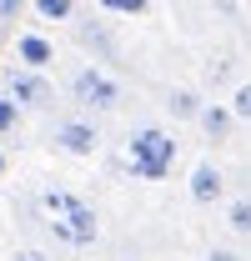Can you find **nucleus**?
<instances>
[{
	"instance_id": "18",
	"label": "nucleus",
	"mask_w": 251,
	"mask_h": 261,
	"mask_svg": "<svg viewBox=\"0 0 251 261\" xmlns=\"http://www.w3.org/2000/svg\"><path fill=\"white\" fill-rule=\"evenodd\" d=\"M5 171H10V156H5V146H0V181H5Z\"/></svg>"
},
{
	"instance_id": "13",
	"label": "nucleus",
	"mask_w": 251,
	"mask_h": 261,
	"mask_svg": "<svg viewBox=\"0 0 251 261\" xmlns=\"http://www.w3.org/2000/svg\"><path fill=\"white\" fill-rule=\"evenodd\" d=\"M106 15H121V20H131V15H146L151 10V0H95Z\"/></svg>"
},
{
	"instance_id": "15",
	"label": "nucleus",
	"mask_w": 251,
	"mask_h": 261,
	"mask_svg": "<svg viewBox=\"0 0 251 261\" xmlns=\"http://www.w3.org/2000/svg\"><path fill=\"white\" fill-rule=\"evenodd\" d=\"M201 261H241V251H236V246H206Z\"/></svg>"
},
{
	"instance_id": "9",
	"label": "nucleus",
	"mask_w": 251,
	"mask_h": 261,
	"mask_svg": "<svg viewBox=\"0 0 251 261\" xmlns=\"http://www.w3.org/2000/svg\"><path fill=\"white\" fill-rule=\"evenodd\" d=\"M161 106H166V116H171V121H181V126H186V121L201 116L206 96H201V91H191V86H171V91L161 96Z\"/></svg>"
},
{
	"instance_id": "2",
	"label": "nucleus",
	"mask_w": 251,
	"mask_h": 261,
	"mask_svg": "<svg viewBox=\"0 0 251 261\" xmlns=\"http://www.w3.org/2000/svg\"><path fill=\"white\" fill-rule=\"evenodd\" d=\"M176 156H181V141L166 126H136L126 136V171L136 181H166L176 171Z\"/></svg>"
},
{
	"instance_id": "7",
	"label": "nucleus",
	"mask_w": 251,
	"mask_h": 261,
	"mask_svg": "<svg viewBox=\"0 0 251 261\" xmlns=\"http://www.w3.org/2000/svg\"><path fill=\"white\" fill-rule=\"evenodd\" d=\"M196 126L206 130V141L226 146V141H231V130L241 126V121L231 116V106H226V100H206V106H201V116H196Z\"/></svg>"
},
{
	"instance_id": "14",
	"label": "nucleus",
	"mask_w": 251,
	"mask_h": 261,
	"mask_svg": "<svg viewBox=\"0 0 251 261\" xmlns=\"http://www.w3.org/2000/svg\"><path fill=\"white\" fill-rule=\"evenodd\" d=\"M226 106H231V116H236V121H251V81H236Z\"/></svg>"
},
{
	"instance_id": "17",
	"label": "nucleus",
	"mask_w": 251,
	"mask_h": 261,
	"mask_svg": "<svg viewBox=\"0 0 251 261\" xmlns=\"http://www.w3.org/2000/svg\"><path fill=\"white\" fill-rule=\"evenodd\" d=\"M15 261H51V256H45V251H35V246H20V251H15Z\"/></svg>"
},
{
	"instance_id": "10",
	"label": "nucleus",
	"mask_w": 251,
	"mask_h": 261,
	"mask_svg": "<svg viewBox=\"0 0 251 261\" xmlns=\"http://www.w3.org/2000/svg\"><path fill=\"white\" fill-rule=\"evenodd\" d=\"M226 231H231V236H251V196L226 201Z\"/></svg>"
},
{
	"instance_id": "1",
	"label": "nucleus",
	"mask_w": 251,
	"mask_h": 261,
	"mask_svg": "<svg viewBox=\"0 0 251 261\" xmlns=\"http://www.w3.org/2000/svg\"><path fill=\"white\" fill-rule=\"evenodd\" d=\"M40 211H45V226L51 236L70 246V251H86L101 241V211H95L91 201H81L76 191H65V186H45L40 191Z\"/></svg>"
},
{
	"instance_id": "3",
	"label": "nucleus",
	"mask_w": 251,
	"mask_h": 261,
	"mask_svg": "<svg viewBox=\"0 0 251 261\" xmlns=\"http://www.w3.org/2000/svg\"><path fill=\"white\" fill-rule=\"evenodd\" d=\"M70 100H76L81 111H91V116H106V111H116L126 100V91H121V81H116L111 70L81 65V70L70 75Z\"/></svg>"
},
{
	"instance_id": "4",
	"label": "nucleus",
	"mask_w": 251,
	"mask_h": 261,
	"mask_svg": "<svg viewBox=\"0 0 251 261\" xmlns=\"http://www.w3.org/2000/svg\"><path fill=\"white\" fill-rule=\"evenodd\" d=\"M5 96L15 100L20 111H51V106H56V86L45 81V70H26V65H15V70L5 75Z\"/></svg>"
},
{
	"instance_id": "12",
	"label": "nucleus",
	"mask_w": 251,
	"mask_h": 261,
	"mask_svg": "<svg viewBox=\"0 0 251 261\" xmlns=\"http://www.w3.org/2000/svg\"><path fill=\"white\" fill-rule=\"evenodd\" d=\"M20 126H26V111H20L15 100H10L5 91H0V141H10V136H15Z\"/></svg>"
},
{
	"instance_id": "16",
	"label": "nucleus",
	"mask_w": 251,
	"mask_h": 261,
	"mask_svg": "<svg viewBox=\"0 0 251 261\" xmlns=\"http://www.w3.org/2000/svg\"><path fill=\"white\" fill-rule=\"evenodd\" d=\"M26 5H31V0H0V25H10V20H15Z\"/></svg>"
},
{
	"instance_id": "8",
	"label": "nucleus",
	"mask_w": 251,
	"mask_h": 261,
	"mask_svg": "<svg viewBox=\"0 0 251 261\" xmlns=\"http://www.w3.org/2000/svg\"><path fill=\"white\" fill-rule=\"evenodd\" d=\"M15 61L26 65V70H45V65L56 61V45H51V35H40V31H20V35H15Z\"/></svg>"
},
{
	"instance_id": "11",
	"label": "nucleus",
	"mask_w": 251,
	"mask_h": 261,
	"mask_svg": "<svg viewBox=\"0 0 251 261\" xmlns=\"http://www.w3.org/2000/svg\"><path fill=\"white\" fill-rule=\"evenodd\" d=\"M35 20H45V25H61V20H70L76 15V0H31Z\"/></svg>"
},
{
	"instance_id": "6",
	"label": "nucleus",
	"mask_w": 251,
	"mask_h": 261,
	"mask_svg": "<svg viewBox=\"0 0 251 261\" xmlns=\"http://www.w3.org/2000/svg\"><path fill=\"white\" fill-rule=\"evenodd\" d=\"M186 196L196 206H216L221 196H226V171H221L216 161H196L191 176H186Z\"/></svg>"
},
{
	"instance_id": "5",
	"label": "nucleus",
	"mask_w": 251,
	"mask_h": 261,
	"mask_svg": "<svg viewBox=\"0 0 251 261\" xmlns=\"http://www.w3.org/2000/svg\"><path fill=\"white\" fill-rule=\"evenodd\" d=\"M51 146H56L61 156L91 161L95 151H101V130H95V121H86V116H65V121H56V130H51Z\"/></svg>"
}]
</instances>
